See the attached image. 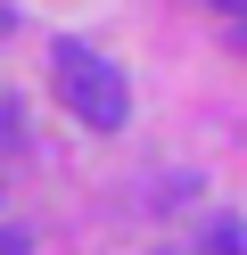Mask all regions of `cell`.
Returning <instances> with one entry per match:
<instances>
[{
  "mask_svg": "<svg viewBox=\"0 0 247 255\" xmlns=\"http://www.w3.org/2000/svg\"><path fill=\"white\" fill-rule=\"evenodd\" d=\"M49 74H58V99L74 107L91 132H124L132 91H124V74H115L107 50H91V41H58V50H49Z\"/></svg>",
  "mask_w": 247,
  "mask_h": 255,
  "instance_id": "6da1fadb",
  "label": "cell"
},
{
  "mask_svg": "<svg viewBox=\"0 0 247 255\" xmlns=\"http://www.w3.org/2000/svg\"><path fill=\"white\" fill-rule=\"evenodd\" d=\"M231 41H239V50H247V25H231Z\"/></svg>",
  "mask_w": 247,
  "mask_h": 255,
  "instance_id": "8992f818",
  "label": "cell"
},
{
  "mask_svg": "<svg viewBox=\"0 0 247 255\" xmlns=\"http://www.w3.org/2000/svg\"><path fill=\"white\" fill-rule=\"evenodd\" d=\"M206 255H247V222H239V214H223V222L206 231Z\"/></svg>",
  "mask_w": 247,
  "mask_h": 255,
  "instance_id": "7a4b0ae2",
  "label": "cell"
},
{
  "mask_svg": "<svg viewBox=\"0 0 247 255\" xmlns=\"http://www.w3.org/2000/svg\"><path fill=\"white\" fill-rule=\"evenodd\" d=\"M214 8H231V17H239V25H247V0H214Z\"/></svg>",
  "mask_w": 247,
  "mask_h": 255,
  "instance_id": "5b68a950",
  "label": "cell"
},
{
  "mask_svg": "<svg viewBox=\"0 0 247 255\" xmlns=\"http://www.w3.org/2000/svg\"><path fill=\"white\" fill-rule=\"evenodd\" d=\"M0 33H8V8H0Z\"/></svg>",
  "mask_w": 247,
  "mask_h": 255,
  "instance_id": "52a82bcc",
  "label": "cell"
},
{
  "mask_svg": "<svg viewBox=\"0 0 247 255\" xmlns=\"http://www.w3.org/2000/svg\"><path fill=\"white\" fill-rule=\"evenodd\" d=\"M0 255H33V239H25V231H8V222H0Z\"/></svg>",
  "mask_w": 247,
  "mask_h": 255,
  "instance_id": "277c9868",
  "label": "cell"
},
{
  "mask_svg": "<svg viewBox=\"0 0 247 255\" xmlns=\"http://www.w3.org/2000/svg\"><path fill=\"white\" fill-rule=\"evenodd\" d=\"M16 140H25V107L0 99V148H16Z\"/></svg>",
  "mask_w": 247,
  "mask_h": 255,
  "instance_id": "3957f363",
  "label": "cell"
}]
</instances>
